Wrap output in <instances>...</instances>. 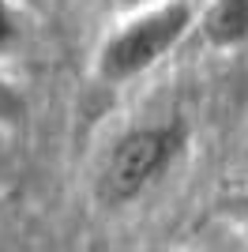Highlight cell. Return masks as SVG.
<instances>
[{
	"label": "cell",
	"mask_w": 248,
	"mask_h": 252,
	"mask_svg": "<svg viewBox=\"0 0 248 252\" xmlns=\"http://www.w3.org/2000/svg\"><path fill=\"white\" fill-rule=\"evenodd\" d=\"M27 121H31V102L23 94V87L0 75V132L19 136L27 132Z\"/></svg>",
	"instance_id": "cell-4"
},
{
	"label": "cell",
	"mask_w": 248,
	"mask_h": 252,
	"mask_svg": "<svg viewBox=\"0 0 248 252\" xmlns=\"http://www.w3.org/2000/svg\"><path fill=\"white\" fill-rule=\"evenodd\" d=\"M241 207H245V219H248V192H245V200H241Z\"/></svg>",
	"instance_id": "cell-7"
},
{
	"label": "cell",
	"mask_w": 248,
	"mask_h": 252,
	"mask_svg": "<svg viewBox=\"0 0 248 252\" xmlns=\"http://www.w3.org/2000/svg\"><path fill=\"white\" fill-rule=\"evenodd\" d=\"M188 151V125L181 117L135 125L117 139L94 177V200L105 211H124L139 203Z\"/></svg>",
	"instance_id": "cell-2"
},
{
	"label": "cell",
	"mask_w": 248,
	"mask_h": 252,
	"mask_svg": "<svg viewBox=\"0 0 248 252\" xmlns=\"http://www.w3.org/2000/svg\"><path fill=\"white\" fill-rule=\"evenodd\" d=\"M199 34L211 49L248 45V0H207L199 11Z\"/></svg>",
	"instance_id": "cell-3"
},
{
	"label": "cell",
	"mask_w": 248,
	"mask_h": 252,
	"mask_svg": "<svg viewBox=\"0 0 248 252\" xmlns=\"http://www.w3.org/2000/svg\"><path fill=\"white\" fill-rule=\"evenodd\" d=\"M23 42V15L11 0H0V57L15 53Z\"/></svg>",
	"instance_id": "cell-5"
},
{
	"label": "cell",
	"mask_w": 248,
	"mask_h": 252,
	"mask_svg": "<svg viewBox=\"0 0 248 252\" xmlns=\"http://www.w3.org/2000/svg\"><path fill=\"white\" fill-rule=\"evenodd\" d=\"M109 4L121 11H135V8H147V4H158V0H109Z\"/></svg>",
	"instance_id": "cell-6"
},
{
	"label": "cell",
	"mask_w": 248,
	"mask_h": 252,
	"mask_svg": "<svg viewBox=\"0 0 248 252\" xmlns=\"http://www.w3.org/2000/svg\"><path fill=\"white\" fill-rule=\"evenodd\" d=\"M196 23L199 11L192 0H158L128 11L117 23V31H109L94 49V79L105 87L143 79L192 34Z\"/></svg>",
	"instance_id": "cell-1"
}]
</instances>
